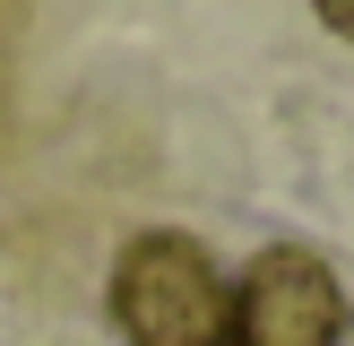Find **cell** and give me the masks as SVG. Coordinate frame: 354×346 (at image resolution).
Segmentation results:
<instances>
[{"instance_id": "3", "label": "cell", "mask_w": 354, "mask_h": 346, "mask_svg": "<svg viewBox=\"0 0 354 346\" xmlns=\"http://www.w3.org/2000/svg\"><path fill=\"white\" fill-rule=\"evenodd\" d=\"M311 9L328 17V35H346V44H354V0H311Z\"/></svg>"}, {"instance_id": "1", "label": "cell", "mask_w": 354, "mask_h": 346, "mask_svg": "<svg viewBox=\"0 0 354 346\" xmlns=\"http://www.w3.org/2000/svg\"><path fill=\"white\" fill-rule=\"evenodd\" d=\"M113 320L130 346H225L234 286L190 234H138L113 268Z\"/></svg>"}, {"instance_id": "2", "label": "cell", "mask_w": 354, "mask_h": 346, "mask_svg": "<svg viewBox=\"0 0 354 346\" xmlns=\"http://www.w3.org/2000/svg\"><path fill=\"white\" fill-rule=\"evenodd\" d=\"M346 329V294H337V268L320 251H259L234 286V329L225 346H337Z\"/></svg>"}]
</instances>
